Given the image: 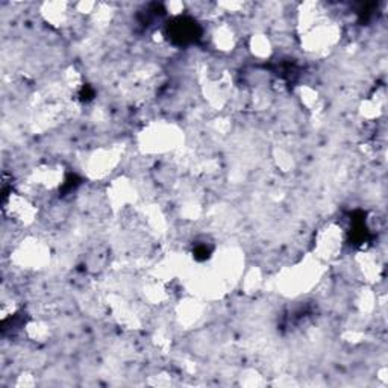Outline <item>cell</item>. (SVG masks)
<instances>
[{
    "label": "cell",
    "mask_w": 388,
    "mask_h": 388,
    "mask_svg": "<svg viewBox=\"0 0 388 388\" xmlns=\"http://www.w3.org/2000/svg\"><path fill=\"white\" fill-rule=\"evenodd\" d=\"M320 263L319 258H316V261L307 260L293 265L281 278L282 290L289 294H300L314 287L320 278Z\"/></svg>",
    "instance_id": "obj_2"
},
{
    "label": "cell",
    "mask_w": 388,
    "mask_h": 388,
    "mask_svg": "<svg viewBox=\"0 0 388 388\" xmlns=\"http://www.w3.org/2000/svg\"><path fill=\"white\" fill-rule=\"evenodd\" d=\"M345 246V233L340 225L328 223L320 229L314 243V254L320 261H332L343 252Z\"/></svg>",
    "instance_id": "obj_4"
},
{
    "label": "cell",
    "mask_w": 388,
    "mask_h": 388,
    "mask_svg": "<svg viewBox=\"0 0 388 388\" xmlns=\"http://www.w3.org/2000/svg\"><path fill=\"white\" fill-rule=\"evenodd\" d=\"M4 209L8 219L11 220L13 223L20 226L32 225L36 219V214H39V209H36L34 203L20 193L9 194L5 200Z\"/></svg>",
    "instance_id": "obj_5"
},
{
    "label": "cell",
    "mask_w": 388,
    "mask_h": 388,
    "mask_svg": "<svg viewBox=\"0 0 388 388\" xmlns=\"http://www.w3.org/2000/svg\"><path fill=\"white\" fill-rule=\"evenodd\" d=\"M118 156L116 155V151H96L90 156L88 161V172L93 176H104L109 170H113L117 164Z\"/></svg>",
    "instance_id": "obj_6"
},
{
    "label": "cell",
    "mask_w": 388,
    "mask_h": 388,
    "mask_svg": "<svg viewBox=\"0 0 388 388\" xmlns=\"http://www.w3.org/2000/svg\"><path fill=\"white\" fill-rule=\"evenodd\" d=\"M62 181V170L52 164L41 165L34 172V183L44 190H52L58 187Z\"/></svg>",
    "instance_id": "obj_7"
},
{
    "label": "cell",
    "mask_w": 388,
    "mask_h": 388,
    "mask_svg": "<svg viewBox=\"0 0 388 388\" xmlns=\"http://www.w3.org/2000/svg\"><path fill=\"white\" fill-rule=\"evenodd\" d=\"M212 44L216 46L217 50H233L235 48V34L229 25H220L217 29L211 35Z\"/></svg>",
    "instance_id": "obj_8"
},
{
    "label": "cell",
    "mask_w": 388,
    "mask_h": 388,
    "mask_svg": "<svg viewBox=\"0 0 388 388\" xmlns=\"http://www.w3.org/2000/svg\"><path fill=\"white\" fill-rule=\"evenodd\" d=\"M249 49H251L254 57L265 60L272 55L273 46H272V41L267 39V35L256 34V35H252L251 41H249Z\"/></svg>",
    "instance_id": "obj_9"
},
{
    "label": "cell",
    "mask_w": 388,
    "mask_h": 388,
    "mask_svg": "<svg viewBox=\"0 0 388 388\" xmlns=\"http://www.w3.org/2000/svg\"><path fill=\"white\" fill-rule=\"evenodd\" d=\"M44 11L43 15L46 17V20L50 22L53 26H61L67 20L69 17V5L66 4H48L44 5Z\"/></svg>",
    "instance_id": "obj_10"
},
{
    "label": "cell",
    "mask_w": 388,
    "mask_h": 388,
    "mask_svg": "<svg viewBox=\"0 0 388 388\" xmlns=\"http://www.w3.org/2000/svg\"><path fill=\"white\" fill-rule=\"evenodd\" d=\"M299 97L302 100V104L308 109H314V106H319V104H320L319 93L311 87H300Z\"/></svg>",
    "instance_id": "obj_11"
},
{
    "label": "cell",
    "mask_w": 388,
    "mask_h": 388,
    "mask_svg": "<svg viewBox=\"0 0 388 388\" xmlns=\"http://www.w3.org/2000/svg\"><path fill=\"white\" fill-rule=\"evenodd\" d=\"M182 132L172 123H152L140 135V147L149 153L172 152L179 147Z\"/></svg>",
    "instance_id": "obj_1"
},
{
    "label": "cell",
    "mask_w": 388,
    "mask_h": 388,
    "mask_svg": "<svg viewBox=\"0 0 388 388\" xmlns=\"http://www.w3.org/2000/svg\"><path fill=\"white\" fill-rule=\"evenodd\" d=\"M13 261L25 270H39L50 261V249L36 238H26L13 252Z\"/></svg>",
    "instance_id": "obj_3"
}]
</instances>
